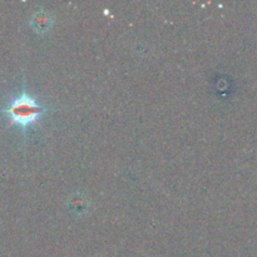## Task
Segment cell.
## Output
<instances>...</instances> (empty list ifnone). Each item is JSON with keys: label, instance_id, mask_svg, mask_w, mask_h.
<instances>
[{"label": "cell", "instance_id": "obj_1", "mask_svg": "<svg viewBox=\"0 0 257 257\" xmlns=\"http://www.w3.org/2000/svg\"><path fill=\"white\" fill-rule=\"evenodd\" d=\"M55 110V108L42 104L34 95L28 93L25 82L23 80L22 93L13 98L7 107L2 108L0 113H4L7 117H9V125H19L24 137H27L29 128L37 127L45 114Z\"/></svg>", "mask_w": 257, "mask_h": 257}, {"label": "cell", "instance_id": "obj_2", "mask_svg": "<svg viewBox=\"0 0 257 257\" xmlns=\"http://www.w3.org/2000/svg\"><path fill=\"white\" fill-rule=\"evenodd\" d=\"M29 25L37 34L43 35L50 32L54 25V17L48 10L39 9L34 12L29 20Z\"/></svg>", "mask_w": 257, "mask_h": 257}, {"label": "cell", "instance_id": "obj_3", "mask_svg": "<svg viewBox=\"0 0 257 257\" xmlns=\"http://www.w3.org/2000/svg\"><path fill=\"white\" fill-rule=\"evenodd\" d=\"M68 207H69L72 213L77 216H82L89 210V201L83 193L75 192L68 200Z\"/></svg>", "mask_w": 257, "mask_h": 257}]
</instances>
